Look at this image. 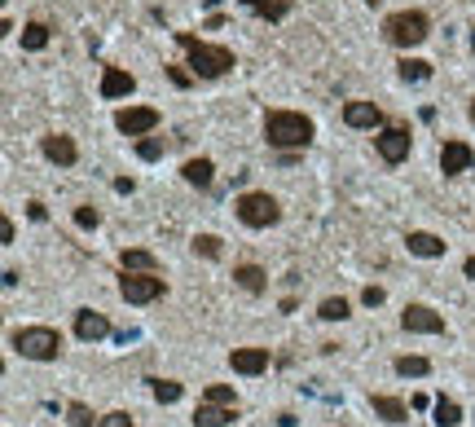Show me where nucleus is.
<instances>
[{
  "instance_id": "1",
  "label": "nucleus",
  "mask_w": 475,
  "mask_h": 427,
  "mask_svg": "<svg viewBox=\"0 0 475 427\" xmlns=\"http://www.w3.org/2000/svg\"><path fill=\"white\" fill-rule=\"evenodd\" d=\"M313 119L300 110H269L265 114V141L273 150H304L308 141H313Z\"/></svg>"
},
{
  "instance_id": "2",
  "label": "nucleus",
  "mask_w": 475,
  "mask_h": 427,
  "mask_svg": "<svg viewBox=\"0 0 475 427\" xmlns=\"http://www.w3.org/2000/svg\"><path fill=\"white\" fill-rule=\"evenodd\" d=\"M176 44L189 53V71L199 75V79H220L225 71H234V48L207 44L199 36H189V31H176Z\"/></svg>"
},
{
  "instance_id": "3",
  "label": "nucleus",
  "mask_w": 475,
  "mask_h": 427,
  "mask_svg": "<svg viewBox=\"0 0 475 427\" xmlns=\"http://www.w3.org/2000/svg\"><path fill=\"white\" fill-rule=\"evenodd\" d=\"M13 353H22L27 361H58L62 357V335L53 326H18L9 335Z\"/></svg>"
},
{
  "instance_id": "4",
  "label": "nucleus",
  "mask_w": 475,
  "mask_h": 427,
  "mask_svg": "<svg viewBox=\"0 0 475 427\" xmlns=\"http://www.w3.org/2000/svg\"><path fill=\"white\" fill-rule=\"evenodd\" d=\"M234 211H238V221L247 225V229H269V225L282 221V203H277L273 194H265V190H247V194H238Z\"/></svg>"
},
{
  "instance_id": "5",
  "label": "nucleus",
  "mask_w": 475,
  "mask_h": 427,
  "mask_svg": "<svg viewBox=\"0 0 475 427\" xmlns=\"http://www.w3.org/2000/svg\"><path fill=\"white\" fill-rule=\"evenodd\" d=\"M383 36L396 48H414V44H422L431 36V22H427V13H418V9H401L383 22Z\"/></svg>"
},
{
  "instance_id": "6",
  "label": "nucleus",
  "mask_w": 475,
  "mask_h": 427,
  "mask_svg": "<svg viewBox=\"0 0 475 427\" xmlns=\"http://www.w3.org/2000/svg\"><path fill=\"white\" fill-rule=\"evenodd\" d=\"M163 291H168V282L159 277V269H154V273H133V269H123V277H119V295H123L128 304H154Z\"/></svg>"
},
{
  "instance_id": "7",
  "label": "nucleus",
  "mask_w": 475,
  "mask_h": 427,
  "mask_svg": "<svg viewBox=\"0 0 475 427\" xmlns=\"http://www.w3.org/2000/svg\"><path fill=\"white\" fill-rule=\"evenodd\" d=\"M114 128H119L123 137H150L159 128V110L154 106H123L114 114Z\"/></svg>"
},
{
  "instance_id": "8",
  "label": "nucleus",
  "mask_w": 475,
  "mask_h": 427,
  "mask_svg": "<svg viewBox=\"0 0 475 427\" xmlns=\"http://www.w3.org/2000/svg\"><path fill=\"white\" fill-rule=\"evenodd\" d=\"M401 326L409 335H445V317H440L436 308H427V304H405Z\"/></svg>"
},
{
  "instance_id": "9",
  "label": "nucleus",
  "mask_w": 475,
  "mask_h": 427,
  "mask_svg": "<svg viewBox=\"0 0 475 427\" xmlns=\"http://www.w3.org/2000/svg\"><path fill=\"white\" fill-rule=\"evenodd\" d=\"M475 168V150H471V145L467 141H445V145H440V172H445V176H462V172H471Z\"/></svg>"
},
{
  "instance_id": "10",
  "label": "nucleus",
  "mask_w": 475,
  "mask_h": 427,
  "mask_svg": "<svg viewBox=\"0 0 475 427\" xmlns=\"http://www.w3.org/2000/svg\"><path fill=\"white\" fill-rule=\"evenodd\" d=\"M374 145H379L383 163H401V159H409V128H379Z\"/></svg>"
},
{
  "instance_id": "11",
  "label": "nucleus",
  "mask_w": 475,
  "mask_h": 427,
  "mask_svg": "<svg viewBox=\"0 0 475 427\" xmlns=\"http://www.w3.org/2000/svg\"><path fill=\"white\" fill-rule=\"evenodd\" d=\"M343 124L348 128H383V110L374 102H348L343 106Z\"/></svg>"
},
{
  "instance_id": "12",
  "label": "nucleus",
  "mask_w": 475,
  "mask_h": 427,
  "mask_svg": "<svg viewBox=\"0 0 475 427\" xmlns=\"http://www.w3.org/2000/svg\"><path fill=\"white\" fill-rule=\"evenodd\" d=\"M75 335L84 343H97V339L110 335V322L102 313H93V308H79V313H75Z\"/></svg>"
},
{
  "instance_id": "13",
  "label": "nucleus",
  "mask_w": 475,
  "mask_h": 427,
  "mask_svg": "<svg viewBox=\"0 0 475 427\" xmlns=\"http://www.w3.org/2000/svg\"><path fill=\"white\" fill-rule=\"evenodd\" d=\"M229 366L238 374H265L269 370V348H234L229 353Z\"/></svg>"
},
{
  "instance_id": "14",
  "label": "nucleus",
  "mask_w": 475,
  "mask_h": 427,
  "mask_svg": "<svg viewBox=\"0 0 475 427\" xmlns=\"http://www.w3.org/2000/svg\"><path fill=\"white\" fill-rule=\"evenodd\" d=\"M44 159L48 163H58V168H71V163L79 159V150H75V141L71 137H62V133H53V137H44Z\"/></svg>"
},
{
  "instance_id": "15",
  "label": "nucleus",
  "mask_w": 475,
  "mask_h": 427,
  "mask_svg": "<svg viewBox=\"0 0 475 427\" xmlns=\"http://www.w3.org/2000/svg\"><path fill=\"white\" fill-rule=\"evenodd\" d=\"M238 419L234 405H216V401H203L199 409H194V427H229Z\"/></svg>"
},
{
  "instance_id": "16",
  "label": "nucleus",
  "mask_w": 475,
  "mask_h": 427,
  "mask_svg": "<svg viewBox=\"0 0 475 427\" xmlns=\"http://www.w3.org/2000/svg\"><path fill=\"white\" fill-rule=\"evenodd\" d=\"M405 247H409V256L436 260V256H445V238H440V234H427V229H414V234L405 238Z\"/></svg>"
},
{
  "instance_id": "17",
  "label": "nucleus",
  "mask_w": 475,
  "mask_h": 427,
  "mask_svg": "<svg viewBox=\"0 0 475 427\" xmlns=\"http://www.w3.org/2000/svg\"><path fill=\"white\" fill-rule=\"evenodd\" d=\"M133 88H137V79L128 75V71H119V67H106V71H102V97H106V102H114V97H128Z\"/></svg>"
},
{
  "instance_id": "18",
  "label": "nucleus",
  "mask_w": 475,
  "mask_h": 427,
  "mask_svg": "<svg viewBox=\"0 0 475 427\" xmlns=\"http://www.w3.org/2000/svg\"><path fill=\"white\" fill-rule=\"evenodd\" d=\"M234 282H238L242 291H251V295H260V291L269 287V273L260 269V265H238V269H234Z\"/></svg>"
},
{
  "instance_id": "19",
  "label": "nucleus",
  "mask_w": 475,
  "mask_h": 427,
  "mask_svg": "<svg viewBox=\"0 0 475 427\" xmlns=\"http://www.w3.org/2000/svg\"><path fill=\"white\" fill-rule=\"evenodd\" d=\"M181 176L189 180V185H199V190H207L211 180H216V168H211V159H189L185 168H181Z\"/></svg>"
},
{
  "instance_id": "20",
  "label": "nucleus",
  "mask_w": 475,
  "mask_h": 427,
  "mask_svg": "<svg viewBox=\"0 0 475 427\" xmlns=\"http://www.w3.org/2000/svg\"><path fill=\"white\" fill-rule=\"evenodd\" d=\"M370 405H374V414H379L383 423H405V419H409L405 401H396V397H374Z\"/></svg>"
},
{
  "instance_id": "21",
  "label": "nucleus",
  "mask_w": 475,
  "mask_h": 427,
  "mask_svg": "<svg viewBox=\"0 0 475 427\" xmlns=\"http://www.w3.org/2000/svg\"><path fill=\"white\" fill-rule=\"evenodd\" d=\"M401 79H409V84H422V79H431V62H422V58H401Z\"/></svg>"
},
{
  "instance_id": "22",
  "label": "nucleus",
  "mask_w": 475,
  "mask_h": 427,
  "mask_svg": "<svg viewBox=\"0 0 475 427\" xmlns=\"http://www.w3.org/2000/svg\"><path fill=\"white\" fill-rule=\"evenodd\" d=\"M242 5H247V9H255V13H265L269 22H282L286 13H290V5H286V0H242Z\"/></svg>"
},
{
  "instance_id": "23",
  "label": "nucleus",
  "mask_w": 475,
  "mask_h": 427,
  "mask_svg": "<svg viewBox=\"0 0 475 427\" xmlns=\"http://www.w3.org/2000/svg\"><path fill=\"white\" fill-rule=\"evenodd\" d=\"M396 374L401 379H422V374H431V361L427 357H396Z\"/></svg>"
},
{
  "instance_id": "24",
  "label": "nucleus",
  "mask_w": 475,
  "mask_h": 427,
  "mask_svg": "<svg viewBox=\"0 0 475 427\" xmlns=\"http://www.w3.org/2000/svg\"><path fill=\"white\" fill-rule=\"evenodd\" d=\"M44 44H48V27L44 22H27L22 27V48H27V53H40Z\"/></svg>"
},
{
  "instance_id": "25",
  "label": "nucleus",
  "mask_w": 475,
  "mask_h": 427,
  "mask_svg": "<svg viewBox=\"0 0 475 427\" xmlns=\"http://www.w3.org/2000/svg\"><path fill=\"white\" fill-rule=\"evenodd\" d=\"M137 155L145 159V163H154V159H163V155H168V141H163V137H137Z\"/></svg>"
},
{
  "instance_id": "26",
  "label": "nucleus",
  "mask_w": 475,
  "mask_h": 427,
  "mask_svg": "<svg viewBox=\"0 0 475 427\" xmlns=\"http://www.w3.org/2000/svg\"><path fill=\"white\" fill-rule=\"evenodd\" d=\"M119 260H123V269H133V273H154V256H150V251H141V247L123 251Z\"/></svg>"
},
{
  "instance_id": "27",
  "label": "nucleus",
  "mask_w": 475,
  "mask_h": 427,
  "mask_svg": "<svg viewBox=\"0 0 475 427\" xmlns=\"http://www.w3.org/2000/svg\"><path fill=\"white\" fill-rule=\"evenodd\" d=\"M150 383H154V401L159 405H176V401H181V392H185L176 379H150Z\"/></svg>"
},
{
  "instance_id": "28",
  "label": "nucleus",
  "mask_w": 475,
  "mask_h": 427,
  "mask_svg": "<svg viewBox=\"0 0 475 427\" xmlns=\"http://www.w3.org/2000/svg\"><path fill=\"white\" fill-rule=\"evenodd\" d=\"M462 423V409H457V401H436V427H457Z\"/></svg>"
},
{
  "instance_id": "29",
  "label": "nucleus",
  "mask_w": 475,
  "mask_h": 427,
  "mask_svg": "<svg viewBox=\"0 0 475 427\" xmlns=\"http://www.w3.org/2000/svg\"><path fill=\"white\" fill-rule=\"evenodd\" d=\"M317 317H321V322H343V317H348V300H339V295H330V300H321Z\"/></svg>"
},
{
  "instance_id": "30",
  "label": "nucleus",
  "mask_w": 475,
  "mask_h": 427,
  "mask_svg": "<svg viewBox=\"0 0 475 427\" xmlns=\"http://www.w3.org/2000/svg\"><path fill=\"white\" fill-rule=\"evenodd\" d=\"M220 238L216 234H199V238H194V256H203V260H220Z\"/></svg>"
},
{
  "instance_id": "31",
  "label": "nucleus",
  "mask_w": 475,
  "mask_h": 427,
  "mask_svg": "<svg viewBox=\"0 0 475 427\" xmlns=\"http://www.w3.org/2000/svg\"><path fill=\"white\" fill-rule=\"evenodd\" d=\"M67 423H71V427H93V409H88L84 401H71V405H67Z\"/></svg>"
},
{
  "instance_id": "32",
  "label": "nucleus",
  "mask_w": 475,
  "mask_h": 427,
  "mask_svg": "<svg viewBox=\"0 0 475 427\" xmlns=\"http://www.w3.org/2000/svg\"><path fill=\"white\" fill-rule=\"evenodd\" d=\"M75 225L79 229H97V225H102V211H97V207H75Z\"/></svg>"
},
{
  "instance_id": "33",
  "label": "nucleus",
  "mask_w": 475,
  "mask_h": 427,
  "mask_svg": "<svg viewBox=\"0 0 475 427\" xmlns=\"http://www.w3.org/2000/svg\"><path fill=\"white\" fill-rule=\"evenodd\" d=\"M207 401H216V405H234V388H229V383H211V388H207Z\"/></svg>"
},
{
  "instance_id": "34",
  "label": "nucleus",
  "mask_w": 475,
  "mask_h": 427,
  "mask_svg": "<svg viewBox=\"0 0 475 427\" xmlns=\"http://www.w3.org/2000/svg\"><path fill=\"white\" fill-rule=\"evenodd\" d=\"M383 300H387V291H383V287H366V291H361V304H366V308H379Z\"/></svg>"
},
{
  "instance_id": "35",
  "label": "nucleus",
  "mask_w": 475,
  "mask_h": 427,
  "mask_svg": "<svg viewBox=\"0 0 475 427\" xmlns=\"http://www.w3.org/2000/svg\"><path fill=\"white\" fill-rule=\"evenodd\" d=\"M97 427H133V419H128L123 409H114V414H106V419H97Z\"/></svg>"
},
{
  "instance_id": "36",
  "label": "nucleus",
  "mask_w": 475,
  "mask_h": 427,
  "mask_svg": "<svg viewBox=\"0 0 475 427\" xmlns=\"http://www.w3.org/2000/svg\"><path fill=\"white\" fill-rule=\"evenodd\" d=\"M168 79L176 88H189V79H194V71H181V67H168Z\"/></svg>"
},
{
  "instance_id": "37",
  "label": "nucleus",
  "mask_w": 475,
  "mask_h": 427,
  "mask_svg": "<svg viewBox=\"0 0 475 427\" xmlns=\"http://www.w3.org/2000/svg\"><path fill=\"white\" fill-rule=\"evenodd\" d=\"M27 216L31 221H48V207L44 203H27Z\"/></svg>"
},
{
  "instance_id": "38",
  "label": "nucleus",
  "mask_w": 475,
  "mask_h": 427,
  "mask_svg": "<svg viewBox=\"0 0 475 427\" xmlns=\"http://www.w3.org/2000/svg\"><path fill=\"white\" fill-rule=\"evenodd\" d=\"M0 242H13V221L0 216Z\"/></svg>"
},
{
  "instance_id": "39",
  "label": "nucleus",
  "mask_w": 475,
  "mask_h": 427,
  "mask_svg": "<svg viewBox=\"0 0 475 427\" xmlns=\"http://www.w3.org/2000/svg\"><path fill=\"white\" fill-rule=\"evenodd\" d=\"M114 190H119V194H133L137 180H133V176H119V180H114Z\"/></svg>"
},
{
  "instance_id": "40",
  "label": "nucleus",
  "mask_w": 475,
  "mask_h": 427,
  "mask_svg": "<svg viewBox=\"0 0 475 427\" xmlns=\"http://www.w3.org/2000/svg\"><path fill=\"white\" fill-rule=\"evenodd\" d=\"M462 273H467L471 282H475V256H467V260H462Z\"/></svg>"
},
{
  "instance_id": "41",
  "label": "nucleus",
  "mask_w": 475,
  "mask_h": 427,
  "mask_svg": "<svg viewBox=\"0 0 475 427\" xmlns=\"http://www.w3.org/2000/svg\"><path fill=\"white\" fill-rule=\"evenodd\" d=\"M467 114H471V124H475V102H471V110H467Z\"/></svg>"
},
{
  "instance_id": "42",
  "label": "nucleus",
  "mask_w": 475,
  "mask_h": 427,
  "mask_svg": "<svg viewBox=\"0 0 475 427\" xmlns=\"http://www.w3.org/2000/svg\"><path fill=\"white\" fill-rule=\"evenodd\" d=\"M471 48H475V36H471Z\"/></svg>"
}]
</instances>
